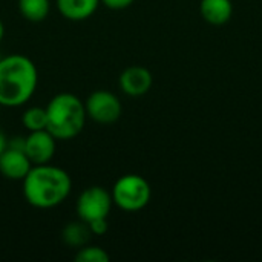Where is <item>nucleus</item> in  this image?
<instances>
[{
    "label": "nucleus",
    "instance_id": "f257e3e1",
    "mask_svg": "<svg viewBox=\"0 0 262 262\" xmlns=\"http://www.w3.org/2000/svg\"><path fill=\"white\" fill-rule=\"evenodd\" d=\"M23 196L35 209H54L64 203L72 189L71 177L57 166L37 164L21 180Z\"/></svg>",
    "mask_w": 262,
    "mask_h": 262
},
{
    "label": "nucleus",
    "instance_id": "f03ea898",
    "mask_svg": "<svg viewBox=\"0 0 262 262\" xmlns=\"http://www.w3.org/2000/svg\"><path fill=\"white\" fill-rule=\"evenodd\" d=\"M38 84L37 66L21 54L0 58V106L20 107L28 103Z\"/></svg>",
    "mask_w": 262,
    "mask_h": 262
},
{
    "label": "nucleus",
    "instance_id": "7ed1b4c3",
    "mask_svg": "<svg viewBox=\"0 0 262 262\" xmlns=\"http://www.w3.org/2000/svg\"><path fill=\"white\" fill-rule=\"evenodd\" d=\"M48 126L46 129L55 137V140H72L84 127L86 107L84 103L71 92L57 94L46 104Z\"/></svg>",
    "mask_w": 262,
    "mask_h": 262
},
{
    "label": "nucleus",
    "instance_id": "20e7f679",
    "mask_svg": "<svg viewBox=\"0 0 262 262\" xmlns=\"http://www.w3.org/2000/svg\"><path fill=\"white\" fill-rule=\"evenodd\" d=\"M112 200L121 210L137 212L144 209L150 201V186L140 175H123L112 187Z\"/></svg>",
    "mask_w": 262,
    "mask_h": 262
},
{
    "label": "nucleus",
    "instance_id": "39448f33",
    "mask_svg": "<svg viewBox=\"0 0 262 262\" xmlns=\"http://www.w3.org/2000/svg\"><path fill=\"white\" fill-rule=\"evenodd\" d=\"M112 204L114 200L107 189L101 186H91L78 195L77 213L80 220L91 223L98 218H107Z\"/></svg>",
    "mask_w": 262,
    "mask_h": 262
},
{
    "label": "nucleus",
    "instance_id": "423d86ee",
    "mask_svg": "<svg viewBox=\"0 0 262 262\" xmlns=\"http://www.w3.org/2000/svg\"><path fill=\"white\" fill-rule=\"evenodd\" d=\"M84 107H86V115L98 124L115 123L123 111L118 97L104 89L94 91L88 97Z\"/></svg>",
    "mask_w": 262,
    "mask_h": 262
},
{
    "label": "nucleus",
    "instance_id": "0eeeda50",
    "mask_svg": "<svg viewBox=\"0 0 262 262\" xmlns=\"http://www.w3.org/2000/svg\"><path fill=\"white\" fill-rule=\"evenodd\" d=\"M55 137L48 130H34L29 132L26 138H23V150L31 160L32 166L37 164H48L55 155L57 149Z\"/></svg>",
    "mask_w": 262,
    "mask_h": 262
},
{
    "label": "nucleus",
    "instance_id": "6e6552de",
    "mask_svg": "<svg viewBox=\"0 0 262 262\" xmlns=\"http://www.w3.org/2000/svg\"><path fill=\"white\" fill-rule=\"evenodd\" d=\"M32 163L23 150V141L20 146H6L0 155V173L6 180L21 181L31 170Z\"/></svg>",
    "mask_w": 262,
    "mask_h": 262
},
{
    "label": "nucleus",
    "instance_id": "1a4fd4ad",
    "mask_svg": "<svg viewBox=\"0 0 262 262\" xmlns=\"http://www.w3.org/2000/svg\"><path fill=\"white\" fill-rule=\"evenodd\" d=\"M118 84L126 95L141 97L152 86V74L143 66H129L121 72Z\"/></svg>",
    "mask_w": 262,
    "mask_h": 262
},
{
    "label": "nucleus",
    "instance_id": "9d476101",
    "mask_svg": "<svg viewBox=\"0 0 262 262\" xmlns=\"http://www.w3.org/2000/svg\"><path fill=\"white\" fill-rule=\"evenodd\" d=\"M55 5L66 20L83 21L97 11L100 0H55Z\"/></svg>",
    "mask_w": 262,
    "mask_h": 262
},
{
    "label": "nucleus",
    "instance_id": "9b49d317",
    "mask_svg": "<svg viewBox=\"0 0 262 262\" xmlns=\"http://www.w3.org/2000/svg\"><path fill=\"white\" fill-rule=\"evenodd\" d=\"M92 236V232L89 229V224L78 218V221L68 223L61 230V239L66 246L72 249H80L89 243Z\"/></svg>",
    "mask_w": 262,
    "mask_h": 262
},
{
    "label": "nucleus",
    "instance_id": "f8f14e48",
    "mask_svg": "<svg viewBox=\"0 0 262 262\" xmlns=\"http://www.w3.org/2000/svg\"><path fill=\"white\" fill-rule=\"evenodd\" d=\"M201 14L212 25H223L232 17L230 0H203Z\"/></svg>",
    "mask_w": 262,
    "mask_h": 262
},
{
    "label": "nucleus",
    "instance_id": "ddd939ff",
    "mask_svg": "<svg viewBox=\"0 0 262 262\" xmlns=\"http://www.w3.org/2000/svg\"><path fill=\"white\" fill-rule=\"evenodd\" d=\"M18 11L25 20L38 23V21H43L49 15L51 2L49 0H18Z\"/></svg>",
    "mask_w": 262,
    "mask_h": 262
},
{
    "label": "nucleus",
    "instance_id": "4468645a",
    "mask_svg": "<svg viewBox=\"0 0 262 262\" xmlns=\"http://www.w3.org/2000/svg\"><path fill=\"white\" fill-rule=\"evenodd\" d=\"M21 123L23 126L29 130H43L48 126V115H46V107H29L21 115Z\"/></svg>",
    "mask_w": 262,
    "mask_h": 262
},
{
    "label": "nucleus",
    "instance_id": "2eb2a0df",
    "mask_svg": "<svg viewBox=\"0 0 262 262\" xmlns=\"http://www.w3.org/2000/svg\"><path fill=\"white\" fill-rule=\"evenodd\" d=\"M74 259L77 262H107L109 261V255L101 247L86 244L77 250Z\"/></svg>",
    "mask_w": 262,
    "mask_h": 262
},
{
    "label": "nucleus",
    "instance_id": "dca6fc26",
    "mask_svg": "<svg viewBox=\"0 0 262 262\" xmlns=\"http://www.w3.org/2000/svg\"><path fill=\"white\" fill-rule=\"evenodd\" d=\"M88 224H89V229H91L92 235H97V236H103L109 230L107 218H98V220H94V221H91Z\"/></svg>",
    "mask_w": 262,
    "mask_h": 262
},
{
    "label": "nucleus",
    "instance_id": "f3484780",
    "mask_svg": "<svg viewBox=\"0 0 262 262\" xmlns=\"http://www.w3.org/2000/svg\"><path fill=\"white\" fill-rule=\"evenodd\" d=\"M100 3H103L106 8L109 9H115V11H120V9H126L129 8L134 0H100Z\"/></svg>",
    "mask_w": 262,
    "mask_h": 262
},
{
    "label": "nucleus",
    "instance_id": "a211bd4d",
    "mask_svg": "<svg viewBox=\"0 0 262 262\" xmlns=\"http://www.w3.org/2000/svg\"><path fill=\"white\" fill-rule=\"evenodd\" d=\"M6 146H8V141H6V138H5V135L0 132V155L3 154V150L6 149Z\"/></svg>",
    "mask_w": 262,
    "mask_h": 262
},
{
    "label": "nucleus",
    "instance_id": "6ab92c4d",
    "mask_svg": "<svg viewBox=\"0 0 262 262\" xmlns=\"http://www.w3.org/2000/svg\"><path fill=\"white\" fill-rule=\"evenodd\" d=\"M3 35H5V26H3V21L0 20V41L3 40Z\"/></svg>",
    "mask_w": 262,
    "mask_h": 262
},
{
    "label": "nucleus",
    "instance_id": "aec40b11",
    "mask_svg": "<svg viewBox=\"0 0 262 262\" xmlns=\"http://www.w3.org/2000/svg\"><path fill=\"white\" fill-rule=\"evenodd\" d=\"M0 109H2V106H0Z\"/></svg>",
    "mask_w": 262,
    "mask_h": 262
},
{
    "label": "nucleus",
    "instance_id": "412c9836",
    "mask_svg": "<svg viewBox=\"0 0 262 262\" xmlns=\"http://www.w3.org/2000/svg\"><path fill=\"white\" fill-rule=\"evenodd\" d=\"M0 58H2V57H0Z\"/></svg>",
    "mask_w": 262,
    "mask_h": 262
}]
</instances>
